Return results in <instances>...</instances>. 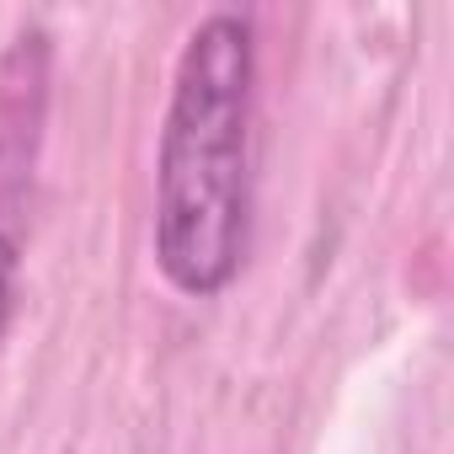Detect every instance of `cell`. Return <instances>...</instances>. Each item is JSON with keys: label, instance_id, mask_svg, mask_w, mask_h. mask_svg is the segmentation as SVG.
Returning a JSON list of instances; mask_svg holds the SVG:
<instances>
[{"label": "cell", "instance_id": "1", "mask_svg": "<svg viewBox=\"0 0 454 454\" xmlns=\"http://www.w3.org/2000/svg\"><path fill=\"white\" fill-rule=\"evenodd\" d=\"M252 91H257L252 17L208 12L182 43L155 150L150 247L160 278L187 300L224 294L247 262Z\"/></svg>", "mask_w": 454, "mask_h": 454}, {"label": "cell", "instance_id": "2", "mask_svg": "<svg viewBox=\"0 0 454 454\" xmlns=\"http://www.w3.org/2000/svg\"><path fill=\"white\" fill-rule=\"evenodd\" d=\"M49 107V38L22 33L0 54V182H22Z\"/></svg>", "mask_w": 454, "mask_h": 454}, {"label": "cell", "instance_id": "3", "mask_svg": "<svg viewBox=\"0 0 454 454\" xmlns=\"http://www.w3.org/2000/svg\"><path fill=\"white\" fill-rule=\"evenodd\" d=\"M17 284H22V252H17V236L0 224V342H6L17 316Z\"/></svg>", "mask_w": 454, "mask_h": 454}]
</instances>
